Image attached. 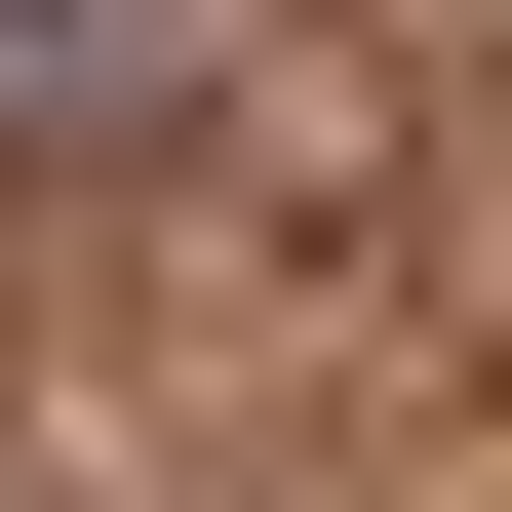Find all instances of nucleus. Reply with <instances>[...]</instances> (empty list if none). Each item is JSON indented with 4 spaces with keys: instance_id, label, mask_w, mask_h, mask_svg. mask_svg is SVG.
I'll list each match as a JSON object with an SVG mask.
<instances>
[{
    "instance_id": "f257e3e1",
    "label": "nucleus",
    "mask_w": 512,
    "mask_h": 512,
    "mask_svg": "<svg viewBox=\"0 0 512 512\" xmlns=\"http://www.w3.org/2000/svg\"><path fill=\"white\" fill-rule=\"evenodd\" d=\"M119 119H197V0H0V158H119Z\"/></svg>"
}]
</instances>
